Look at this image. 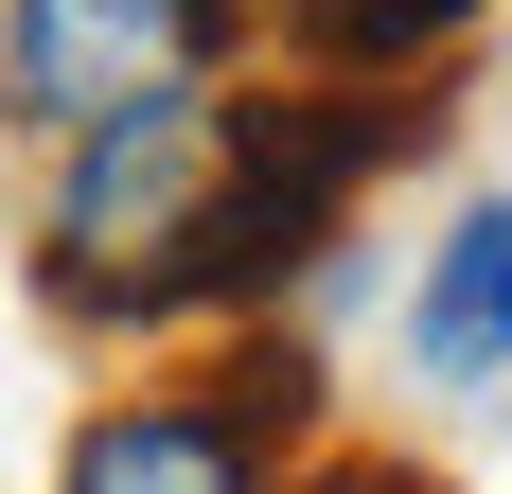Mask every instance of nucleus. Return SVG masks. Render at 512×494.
I'll return each mask as SVG.
<instances>
[{
	"label": "nucleus",
	"mask_w": 512,
	"mask_h": 494,
	"mask_svg": "<svg viewBox=\"0 0 512 494\" xmlns=\"http://www.w3.org/2000/svg\"><path fill=\"white\" fill-rule=\"evenodd\" d=\"M212 36L230 0H0V124L89 142L159 89H212Z\"/></svg>",
	"instance_id": "obj_2"
},
{
	"label": "nucleus",
	"mask_w": 512,
	"mask_h": 494,
	"mask_svg": "<svg viewBox=\"0 0 512 494\" xmlns=\"http://www.w3.org/2000/svg\"><path fill=\"white\" fill-rule=\"evenodd\" d=\"M283 442H301V371H212V389L106 406L89 442H71V477H53V494H265V477H283Z\"/></svg>",
	"instance_id": "obj_3"
},
{
	"label": "nucleus",
	"mask_w": 512,
	"mask_h": 494,
	"mask_svg": "<svg viewBox=\"0 0 512 494\" xmlns=\"http://www.w3.org/2000/svg\"><path fill=\"white\" fill-rule=\"evenodd\" d=\"M407 371L424 389H495L512 371V195L442 212V247H424V283H407Z\"/></svg>",
	"instance_id": "obj_4"
},
{
	"label": "nucleus",
	"mask_w": 512,
	"mask_h": 494,
	"mask_svg": "<svg viewBox=\"0 0 512 494\" xmlns=\"http://www.w3.org/2000/svg\"><path fill=\"white\" fill-rule=\"evenodd\" d=\"M230 142H248V106H230V89H159V106H124V124H89L71 177H53V318H89V336L212 318Z\"/></svg>",
	"instance_id": "obj_1"
},
{
	"label": "nucleus",
	"mask_w": 512,
	"mask_h": 494,
	"mask_svg": "<svg viewBox=\"0 0 512 494\" xmlns=\"http://www.w3.org/2000/svg\"><path fill=\"white\" fill-rule=\"evenodd\" d=\"M283 36H301L318 71L389 89V71H424V53H460V36H477V0H283Z\"/></svg>",
	"instance_id": "obj_5"
}]
</instances>
